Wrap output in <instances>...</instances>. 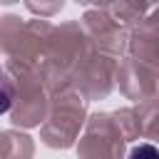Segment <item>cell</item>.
Returning <instances> with one entry per match:
<instances>
[{
	"label": "cell",
	"mask_w": 159,
	"mask_h": 159,
	"mask_svg": "<svg viewBox=\"0 0 159 159\" xmlns=\"http://www.w3.org/2000/svg\"><path fill=\"white\" fill-rule=\"evenodd\" d=\"M15 102V84L10 80V75L0 67V114H5Z\"/></svg>",
	"instance_id": "1"
},
{
	"label": "cell",
	"mask_w": 159,
	"mask_h": 159,
	"mask_svg": "<svg viewBox=\"0 0 159 159\" xmlns=\"http://www.w3.org/2000/svg\"><path fill=\"white\" fill-rule=\"evenodd\" d=\"M129 159H159V149L152 144H139L129 152Z\"/></svg>",
	"instance_id": "2"
}]
</instances>
